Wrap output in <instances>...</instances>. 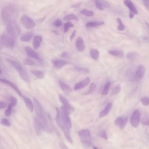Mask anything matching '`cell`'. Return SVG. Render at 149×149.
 I'll return each mask as SVG.
<instances>
[{"mask_svg": "<svg viewBox=\"0 0 149 149\" xmlns=\"http://www.w3.org/2000/svg\"><path fill=\"white\" fill-rule=\"evenodd\" d=\"M56 119L57 124L62 130L66 139L69 142L72 143L73 140L70 132L72 123L69 116L70 113L64 106H62L60 109L56 108Z\"/></svg>", "mask_w": 149, "mask_h": 149, "instance_id": "obj_1", "label": "cell"}, {"mask_svg": "<svg viewBox=\"0 0 149 149\" xmlns=\"http://www.w3.org/2000/svg\"><path fill=\"white\" fill-rule=\"evenodd\" d=\"M33 102L37 120L45 132H50L51 129L42 106L38 100L34 98L33 99Z\"/></svg>", "mask_w": 149, "mask_h": 149, "instance_id": "obj_2", "label": "cell"}, {"mask_svg": "<svg viewBox=\"0 0 149 149\" xmlns=\"http://www.w3.org/2000/svg\"><path fill=\"white\" fill-rule=\"evenodd\" d=\"M18 14V9L15 5H11L5 7L2 10L1 13L3 23L7 25L11 21H15Z\"/></svg>", "mask_w": 149, "mask_h": 149, "instance_id": "obj_3", "label": "cell"}, {"mask_svg": "<svg viewBox=\"0 0 149 149\" xmlns=\"http://www.w3.org/2000/svg\"><path fill=\"white\" fill-rule=\"evenodd\" d=\"M11 64L17 70L21 78L25 82L29 83L30 80L28 73L24 70L21 64L16 61L9 60H8Z\"/></svg>", "mask_w": 149, "mask_h": 149, "instance_id": "obj_4", "label": "cell"}, {"mask_svg": "<svg viewBox=\"0 0 149 149\" xmlns=\"http://www.w3.org/2000/svg\"><path fill=\"white\" fill-rule=\"evenodd\" d=\"M7 33L15 38L19 36L21 29L16 21H11L7 24Z\"/></svg>", "mask_w": 149, "mask_h": 149, "instance_id": "obj_5", "label": "cell"}, {"mask_svg": "<svg viewBox=\"0 0 149 149\" xmlns=\"http://www.w3.org/2000/svg\"><path fill=\"white\" fill-rule=\"evenodd\" d=\"M1 39L4 46L11 49L14 47L15 38L14 37L7 33L5 34L2 36Z\"/></svg>", "mask_w": 149, "mask_h": 149, "instance_id": "obj_6", "label": "cell"}, {"mask_svg": "<svg viewBox=\"0 0 149 149\" xmlns=\"http://www.w3.org/2000/svg\"><path fill=\"white\" fill-rule=\"evenodd\" d=\"M81 142L87 145H91L92 142L89 130H83L78 133Z\"/></svg>", "mask_w": 149, "mask_h": 149, "instance_id": "obj_7", "label": "cell"}, {"mask_svg": "<svg viewBox=\"0 0 149 149\" xmlns=\"http://www.w3.org/2000/svg\"><path fill=\"white\" fill-rule=\"evenodd\" d=\"M21 21L23 25L28 29H32L35 26V23L34 20L27 15H24L22 17Z\"/></svg>", "mask_w": 149, "mask_h": 149, "instance_id": "obj_8", "label": "cell"}, {"mask_svg": "<svg viewBox=\"0 0 149 149\" xmlns=\"http://www.w3.org/2000/svg\"><path fill=\"white\" fill-rule=\"evenodd\" d=\"M140 117V112L139 110H135L133 113L130 119V123L132 126L137 128L139 125Z\"/></svg>", "mask_w": 149, "mask_h": 149, "instance_id": "obj_9", "label": "cell"}, {"mask_svg": "<svg viewBox=\"0 0 149 149\" xmlns=\"http://www.w3.org/2000/svg\"><path fill=\"white\" fill-rule=\"evenodd\" d=\"M128 117H120L115 120V125L121 129H123L125 126L128 121Z\"/></svg>", "mask_w": 149, "mask_h": 149, "instance_id": "obj_10", "label": "cell"}, {"mask_svg": "<svg viewBox=\"0 0 149 149\" xmlns=\"http://www.w3.org/2000/svg\"><path fill=\"white\" fill-rule=\"evenodd\" d=\"M0 82L8 85L14 90L21 97H23V96L19 89H18L17 86L13 82L1 78H0Z\"/></svg>", "mask_w": 149, "mask_h": 149, "instance_id": "obj_11", "label": "cell"}, {"mask_svg": "<svg viewBox=\"0 0 149 149\" xmlns=\"http://www.w3.org/2000/svg\"><path fill=\"white\" fill-rule=\"evenodd\" d=\"M145 72V68L142 65H139L136 72L135 79L138 81L141 80L143 77Z\"/></svg>", "mask_w": 149, "mask_h": 149, "instance_id": "obj_12", "label": "cell"}, {"mask_svg": "<svg viewBox=\"0 0 149 149\" xmlns=\"http://www.w3.org/2000/svg\"><path fill=\"white\" fill-rule=\"evenodd\" d=\"M123 3L130 10V12L134 15L138 14V11L133 2L130 0H124Z\"/></svg>", "mask_w": 149, "mask_h": 149, "instance_id": "obj_13", "label": "cell"}, {"mask_svg": "<svg viewBox=\"0 0 149 149\" xmlns=\"http://www.w3.org/2000/svg\"><path fill=\"white\" fill-rule=\"evenodd\" d=\"M25 49L29 57L37 60L40 59V58L38 54L33 50L30 47L26 46Z\"/></svg>", "mask_w": 149, "mask_h": 149, "instance_id": "obj_14", "label": "cell"}, {"mask_svg": "<svg viewBox=\"0 0 149 149\" xmlns=\"http://www.w3.org/2000/svg\"><path fill=\"white\" fill-rule=\"evenodd\" d=\"M76 46L77 50L80 52L83 51L85 48L84 41L81 37L77 38L76 42Z\"/></svg>", "mask_w": 149, "mask_h": 149, "instance_id": "obj_15", "label": "cell"}, {"mask_svg": "<svg viewBox=\"0 0 149 149\" xmlns=\"http://www.w3.org/2000/svg\"><path fill=\"white\" fill-rule=\"evenodd\" d=\"M59 98L64 106L69 111L70 113L74 110L73 107L69 103L66 99L62 95H59Z\"/></svg>", "mask_w": 149, "mask_h": 149, "instance_id": "obj_16", "label": "cell"}, {"mask_svg": "<svg viewBox=\"0 0 149 149\" xmlns=\"http://www.w3.org/2000/svg\"><path fill=\"white\" fill-rule=\"evenodd\" d=\"M90 78H87L84 80L77 84L74 86V89L77 90L84 88L90 83Z\"/></svg>", "mask_w": 149, "mask_h": 149, "instance_id": "obj_17", "label": "cell"}, {"mask_svg": "<svg viewBox=\"0 0 149 149\" xmlns=\"http://www.w3.org/2000/svg\"><path fill=\"white\" fill-rule=\"evenodd\" d=\"M53 65L56 68L60 69L68 64L67 61L62 60H55L52 61Z\"/></svg>", "mask_w": 149, "mask_h": 149, "instance_id": "obj_18", "label": "cell"}, {"mask_svg": "<svg viewBox=\"0 0 149 149\" xmlns=\"http://www.w3.org/2000/svg\"><path fill=\"white\" fill-rule=\"evenodd\" d=\"M34 125L36 133L38 136L42 133V127L36 118L34 119Z\"/></svg>", "mask_w": 149, "mask_h": 149, "instance_id": "obj_19", "label": "cell"}, {"mask_svg": "<svg viewBox=\"0 0 149 149\" xmlns=\"http://www.w3.org/2000/svg\"><path fill=\"white\" fill-rule=\"evenodd\" d=\"M22 97L28 109L31 112H33L34 110V104L31 100L26 97L23 96Z\"/></svg>", "mask_w": 149, "mask_h": 149, "instance_id": "obj_20", "label": "cell"}, {"mask_svg": "<svg viewBox=\"0 0 149 149\" xmlns=\"http://www.w3.org/2000/svg\"><path fill=\"white\" fill-rule=\"evenodd\" d=\"M42 41V37L39 36H36L34 37L33 42V46L35 49L38 48Z\"/></svg>", "mask_w": 149, "mask_h": 149, "instance_id": "obj_21", "label": "cell"}, {"mask_svg": "<svg viewBox=\"0 0 149 149\" xmlns=\"http://www.w3.org/2000/svg\"><path fill=\"white\" fill-rule=\"evenodd\" d=\"M139 54L138 52H132L127 53L126 58L129 61H133L137 58Z\"/></svg>", "mask_w": 149, "mask_h": 149, "instance_id": "obj_22", "label": "cell"}, {"mask_svg": "<svg viewBox=\"0 0 149 149\" xmlns=\"http://www.w3.org/2000/svg\"><path fill=\"white\" fill-rule=\"evenodd\" d=\"M60 85L62 90L66 94H68L72 91L71 88L67 85L62 81H59Z\"/></svg>", "mask_w": 149, "mask_h": 149, "instance_id": "obj_23", "label": "cell"}, {"mask_svg": "<svg viewBox=\"0 0 149 149\" xmlns=\"http://www.w3.org/2000/svg\"><path fill=\"white\" fill-rule=\"evenodd\" d=\"M33 36V33L32 32H28L21 37V40L23 42H29L31 40Z\"/></svg>", "mask_w": 149, "mask_h": 149, "instance_id": "obj_24", "label": "cell"}, {"mask_svg": "<svg viewBox=\"0 0 149 149\" xmlns=\"http://www.w3.org/2000/svg\"><path fill=\"white\" fill-rule=\"evenodd\" d=\"M111 105L112 104L111 103H109L106 105L105 108L100 113V117H105L107 115L111 109Z\"/></svg>", "mask_w": 149, "mask_h": 149, "instance_id": "obj_25", "label": "cell"}, {"mask_svg": "<svg viewBox=\"0 0 149 149\" xmlns=\"http://www.w3.org/2000/svg\"><path fill=\"white\" fill-rule=\"evenodd\" d=\"M109 53L118 58H122L124 55L123 51L119 50H110L108 51Z\"/></svg>", "mask_w": 149, "mask_h": 149, "instance_id": "obj_26", "label": "cell"}, {"mask_svg": "<svg viewBox=\"0 0 149 149\" xmlns=\"http://www.w3.org/2000/svg\"><path fill=\"white\" fill-rule=\"evenodd\" d=\"M31 72L37 78L39 79H42L44 77V73L42 71L34 70H31Z\"/></svg>", "mask_w": 149, "mask_h": 149, "instance_id": "obj_27", "label": "cell"}, {"mask_svg": "<svg viewBox=\"0 0 149 149\" xmlns=\"http://www.w3.org/2000/svg\"><path fill=\"white\" fill-rule=\"evenodd\" d=\"M104 22L103 21H94L89 22L86 24V26L89 28H93L103 25Z\"/></svg>", "mask_w": 149, "mask_h": 149, "instance_id": "obj_28", "label": "cell"}, {"mask_svg": "<svg viewBox=\"0 0 149 149\" xmlns=\"http://www.w3.org/2000/svg\"><path fill=\"white\" fill-rule=\"evenodd\" d=\"M64 20L65 21H68L71 20H74L77 21L79 20V18L74 14H71L65 16L64 17Z\"/></svg>", "mask_w": 149, "mask_h": 149, "instance_id": "obj_29", "label": "cell"}, {"mask_svg": "<svg viewBox=\"0 0 149 149\" xmlns=\"http://www.w3.org/2000/svg\"><path fill=\"white\" fill-rule=\"evenodd\" d=\"M96 87V85L94 83H92L89 87V89L87 91L83 93V95H89L94 91Z\"/></svg>", "mask_w": 149, "mask_h": 149, "instance_id": "obj_30", "label": "cell"}, {"mask_svg": "<svg viewBox=\"0 0 149 149\" xmlns=\"http://www.w3.org/2000/svg\"><path fill=\"white\" fill-rule=\"evenodd\" d=\"M90 53L93 59L95 60H98L99 54L98 50L96 49H92L90 50Z\"/></svg>", "mask_w": 149, "mask_h": 149, "instance_id": "obj_31", "label": "cell"}, {"mask_svg": "<svg viewBox=\"0 0 149 149\" xmlns=\"http://www.w3.org/2000/svg\"><path fill=\"white\" fill-rule=\"evenodd\" d=\"M95 3H97L102 7L104 8H108L109 5L107 2L105 0H94Z\"/></svg>", "mask_w": 149, "mask_h": 149, "instance_id": "obj_32", "label": "cell"}, {"mask_svg": "<svg viewBox=\"0 0 149 149\" xmlns=\"http://www.w3.org/2000/svg\"><path fill=\"white\" fill-rule=\"evenodd\" d=\"M110 85V83L109 82L107 83L102 91V95H106L108 94Z\"/></svg>", "mask_w": 149, "mask_h": 149, "instance_id": "obj_33", "label": "cell"}, {"mask_svg": "<svg viewBox=\"0 0 149 149\" xmlns=\"http://www.w3.org/2000/svg\"><path fill=\"white\" fill-rule=\"evenodd\" d=\"M117 21L119 24L117 28L118 30L121 31H123L125 29V27L121 20L119 18H117Z\"/></svg>", "mask_w": 149, "mask_h": 149, "instance_id": "obj_34", "label": "cell"}, {"mask_svg": "<svg viewBox=\"0 0 149 149\" xmlns=\"http://www.w3.org/2000/svg\"><path fill=\"white\" fill-rule=\"evenodd\" d=\"M81 13L83 15L91 17L94 15V13L93 11L84 9L82 10Z\"/></svg>", "mask_w": 149, "mask_h": 149, "instance_id": "obj_35", "label": "cell"}, {"mask_svg": "<svg viewBox=\"0 0 149 149\" xmlns=\"http://www.w3.org/2000/svg\"><path fill=\"white\" fill-rule=\"evenodd\" d=\"M75 68L79 71L82 73H88L90 72V70L89 69L81 67L76 66Z\"/></svg>", "mask_w": 149, "mask_h": 149, "instance_id": "obj_36", "label": "cell"}, {"mask_svg": "<svg viewBox=\"0 0 149 149\" xmlns=\"http://www.w3.org/2000/svg\"><path fill=\"white\" fill-rule=\"evenodd\" d=\"M73 27L74 25L70 22H68L65 23L64 25V33L67 32L70 28H72Z\"/></svg>", "mask_w": 149, "mask_h": 149, "instance_id": "obj_37", "label": "cell"}, {"mask_svg": "<svg viewBox=\"0 0 149 149\" xmlns=\"http://www.w3.org/2000/svg\"><path fill=\"white\" fill-rule=\"evenodd\" d=\"M121 89V87L119 85H117L113 89L111 93V95H115L118 94Z\"/></svg>", "mask_w": 149, "mask_h": 149, "instance_id": "obj_38", "label": "cell"}, {"mask_svg": "<svg viewBox=\"0 0 149 149\" xmlns=\"http://www.w3.org/2000/svg\"><path fill=\"white\" fill-rule=\"evenodd\" d=\"M13 107L9 104L8 105L7 109L6 110L5 112V114L6 116L9 117L11 115Z\"/></svg>", "mask_w": 149, "mask_h": 149, "instance_id": "obj_39", "label": "cell"}, {"mask_svg": "<svg viewBox=\"0 0 149 149\" xmlns=\"http://www.w3.org/2000/svg\"><path fill=\"white\" fill-rule=\"evenodd\" d=\"M149 122L148 116L147 115L144 116L142 120V123L144 125L148 126L149 124Z\"/></svg>", "mask_w": 149, "mask_h": 149, "instance_id": "obj_40", "label": "cell"}, {"mask_svg": "<svg viewBox=\"0 0 149 149\" xmlns=\"http://www.w3.org/2000/svg\"><path fill=\"white\" fill-rule=\"evenodd\" d=\"M98 136L103 139L107 140L108 137L106 132L104 130H101L98 133Z\"/></svg>", "mask_w": 149, "mask_h": 149, "instance_id": "obj_41", "label": "cell"}, {"mask_svg": "<svg viewBox=\"0 0 149 149\" xmlns=\"http://www.w3.org/2000/svg\"><path fill=\"white\" fill-rule=\"evenodd\" d=\"M1 123L2 125L7 127H10L11 126L10 122L6 118H3L1 121Z\"/></svg>", "mask_w": 149, "mask_h": 149, "instance_id": "obj_42", "label": "cell"}, {"mask_svg": "<svg viewBox=\"0 0 149 149\" xmlns=\"http://www.w3.org/2000/svg\"><path fill=\"white\" fill-rule=\"evenodd\" d=\"M10 103L13 107H15L17 104V100L15 97L11 96L10 98Z\"/></svg>", "mask_w": 149, "mask_h": 149, "instance_id": "obj_43", "label": "cell"}, {"mask_svg": "<svg viewBox=\"0 0 149 149\" xmlns=\"http://www.w3.org/2000/svg\"><path fill=\"white\" fill-rule=\"evenodd\" d=\"M142 104L145 106H148L149 104V99L148 97H144L142 98L140 100Z\"/></svg>", "mask_w": 149, "mask_h": 149, "instance_id": "obj_44", "label": "cell"}, {"mask_svg": "<svg viewBox=\"0 0 149 149\" xmlns=\"http://www.w3.org/2000/svg\"><path fill=\"white\" fill-rule=\"evenodd\" d=\"M23 62L25 64L30 66H34L35 64L33 61L29 59H25Z\"/></svg>", "mask_w": 149, "mask_h": 149, "instance_id": "obj_45", "label": "cell"}, {"mask_svg": "<svg viewBox=\"0 0 149 149\" xmlns=\"http://www.w3.org/2000/svg\"><path fill=\"white\" fill-rule=\"evenodd\" d=\"M62 23V21L60 19H58L54 22L53 25L55 27H58L61 26Z\"/></svg>", "mask_w": 149, "mask_h": 149, "instance_id": "obj_46", "label": "cell"}, {"mask_svg": "<svg viewBox=\"0 0 149 149\" xmlns=\"http://www.w3.org/2000/svg\"><path fill=\"white\" fill-rule=\"evenodd\" d=\"M59 147L62 149H68V148L62 142H60L59 144Z\"/></svg>", "mask_w": 149, "mask_h": 149, "instance_id": "obj_47", "label": "cell"}, {"mask_svg": "<svg viewBox=\"0 0 149 149\" xmlns=\"http://www.w3.org/2000/svg\"><path fill=\"white\" fill-rule=\"evenodd\" d=\"M7 106L6 103L3 101H0V109H4Z\"/></svg>", "mask_w": 149, "mask_h": 149, "instance_id": "obj_48", "label": "cell"}, {"mask_svg": "<svg viewBox=\"0 0 149 149\" xmlns=\"http://www.w3.org/2000/svg\"><path fill=\"white\" fill-rule=\"evenodd\" d=\"M144 4L146 9H149V0H143Z\"/></svg>", "mask_w": 149, "mask_h": 149, "instance_id": "obj_49", "label": "cell"}, {"mask_svg": "<svg viewBox=\"0 0 149 149\" xmlns=\"http://www.w3.org/2000/svg\"><path fill=\"white\" fill-rule=\"evenodd\" d=\"M76 30H74L73 31L70 37V41H72L74 38V37L75 36L76 34Z\"/></svg>", "mask_w": 149, "mask_h": 149, "instance_id": "obj_50", "label": "cell"}, {"mask_svg": "<svg viewBox=\"0 0 149 149\" xmlns=\"http://www.w3.org/2000/svg\"><path fill=\"white\" fill-rule=\"evenodd\" d=\"M83 4L82 3H80L72 5L71 7L72 8H76L80 7Z\"/></svg>", "mask_w": 149, "mask_h": 149, "instance_id": "obj_51", "label": "cell"}, {"mask_svg": "<svg viewBox=\"0 0 149 149\" xmlns=\"http://www.w3.org/2000/svg\"><path fill=\"white\" fill-rule=\"evenodd\" d=\"M68 53L66 52H63L61 54V56L63 58L67 57H68Z\"/></svg>", "mask_w": 149, "mask_h": 149, "instance_id": "obj_52", "label": "cell"}, {"mask_svg": "<svg viewBox=\"0 0 149 149\" xmlns=\"http://www.w3.org/2000/svg\"><path fill=\"white\" fill-rule=\"evenodd\" d=\"M134 14L130 12L129 14V17L130 18L133 19L134 16Z\"/></svg>", "mask_w": 149, "mask_h": 149, "instance_id": "obj_53", "label": "cell"}, {"mask_svg": "<svg viewBox=\"0 0 149 149\" xmlns=\"http://www.w3.org/2000/svg\"><path fill=\"white\" fill-rule=\"evenodd\" d=\"M52 32L55 35L58 36L60 34L59 32L57 30H53L52 31Z\"/></svg>", "mask_w": 149, "mask_h": 149, "instance_id": "obj_54", "label": "cell"}, {"mask_svg": "<svg viewBox=\"0 0 149 149\" xmlns=\"http://www.w3.org/2000/svg\"><path fill=\"white\" fill-rule=\"evenodd\" d=\"M3 46L1 39H0V50H1L3 49Z\"/></svg>", "mask_w": 149, "mask_h": 149, "instance_id": "obj_55", "label": "cell"}, {"mask_svg": "<svg viewBox=\"0 0 149 149\" xmlns=\"http://www.w3.org/2000/svg\"><path fill=\"white\" fill-rule=\"evenodd\" d=\"M93 148H94V149H98V148L97 147H95V146H93Z\"/></svg>", "mask_w": 149, "mask_h": 149, "instance_id": "obj_56", "label": "cell"}, {"mask_svg": "<svg viewBox=\"0 0 149 149\" xmlns=\"http://www.w3.org/2000/svg\"><path fill=\"white\" fill-rule=\"evenodd\" d=\"M145 24H146V25L148 27H148H149V25H148V24L147 23V22H146L145 23Z\"/></svg>", "mask_w": 149, "mask_h": 149, "instance_id": "obj_57", "label": "cell"}, {"mask_svg": "<svg viewBox=\"0 0 149 149\" xmlns=\"http://www.w3.org/2000/svg\"><path fill=\"white\" fill-rule=\"evenodd\" d=\"M1 73V70H0V73Z\"/></svg>", "mask_w": 149, "mask_h": 149, "instance_id": "obj_58", "label": "cell"}]
</instances>
